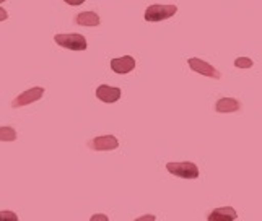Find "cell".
<instances>
[{
	"label": "cell",
	"instance_id": "5b68a950",
	"mask_svg": "<svg viewBox=\"0 0 262 221\" xmlns=\"http://www.w3.org/2000/svg\"><path fill=\"white\" fill-rule=\"evenodd\" d=\"M86 145H88V148L93 151H111L119 146V140H117L114 135H101V137L93 138V140H90Z\"/></svg>",
	"mask_w": 262,
	"mask_h": 221
},
{
	"label": "cell",
	"instance_id": "8fae6325",
	"mask_svg": "<svg viewBox=\"0 0 262 221\" xmlns=\"http://www.w3.org/2000/svg\"><path fill=\"white\" fill-rule=\"evenodd\" d=\"M75 23L80 26H98L101 20L95 12H83L75 16Z\"/></svg>",
	"mask_w": 262,
	"mask_h": 221
},
{
	"label": "cell",
	"instance_id": "277c9868",
	"mask_svg": "<svg viewBox=\"0 0 262 221\" xmlns=\"http://www.w3.org/2000/svg\"><path fill=\"white\" fill-rule=\"evenodd\" d=\"M189 67H191L192 72H197L201 73L204 77H209V78H213V80H220L222 78V73L216 70L213 65H210L209 62H205L202 59H197V57H192L187 60Z\"/></svg>",
	"mask_w": 262,
	"mask_h": 221
},
{
	"label": "cell",
	"instance_id": "30bf717a",
	"mask_svg": "<svg viewBox=\"0 0 262 221\" xmlns=\"http://www.w3.org/2000/svg\"><path fill=\"white\" fill-rule=\"evenodd\" d=\"M239 109H241V103L234 98H220L215 104V110L220 114L238 113Z\"/></svg>",
	"mask_w": 262,
	"mask_h": 221
},
{
	"label": "cell",
	"instance_id": "2e32d148",
	"mask_svg": "<svg viewBox=\"0 0 262 221\" xmlns=\"http://www.w3.org/2000/svg\"><path fill=\"white\" fill-rule=\"evenodd\" d=\"M134 221H157V216L155 215H143V216L134 219Z\"/></svg>",
	"mask_w": 262,
	"mask_h": 221
},
{
	"label": "cell",
	"instance_id": "9a60e30c",
	"mask_svg": "<svg viewBox=\"0 0 262 221\" xmlns=\"http://www.w3.org/2000/svg\"><path fill=\"white\" fill-rule=\"evenodd\" d=\"M90 221H110V218H107L106 215H103V213H96V215H93L92 218H90Z\"/></svg>",
	"mask_w": 262,
	"mask_h": 221
},
{
	"label": "cell",
	"instance_id": "ba28073f",
	"mask_svg": "<svg viewBox=\"0 0 262 221\" xmlns=\"http://www.w3.org/2000/svg\"><path fill=\"white\" fill-rule=\"evenodd\" d=\"M236 218L238 213L233 207H219L210 211L209 216H207V221H234Z\"/></svg>",
	"mask_w": 262,
	"mask_h": 221
},
{
	"label": "cell",
	"instance_id": "52a82bcc",
	"mask_svg": "<svg viewBox=\"0 0 262 221\" xmlns=\"http://www.w3.org/2000/svg\"><path fill=\"white\" fill-rule=\"evenodd\" d=\"M96 98L103 103H116L121 98V88H114L110 85H99L96 88Z\"/></svg>",
	"mask_w": 262,
	"mask_h": 221
},
{
	"label": "cell",
	"instance_id": "3957f363",
	"mask_svg": "<svg viewBox=\"0 0 262 221\" xmlns=\"http://www.w3.org/2000/svg\"><path fill=\"white\" fill-rule=\"evenodd\" d=\"M178 7L176 5H160L153 4L145 10V20L147 21H163L168 20L173 15H176Z\"/></svg>",
	"mask_w": 262,
	"mask_h": 221
},
{
	"label": "cell",
	"instance_id": "5bb4252c",
	"mask_svg": "<svg viewBox=\"0 0 262 221\" xmlns=\"http://www.w3.org/2000/svg\"><path fill=\"white\" fill-rule=\"evenodd\" d=\"M0 221H18V216L12 210H2L0 211Z\"/></svg>",
	"mask_w": 262,
	"mask_h": 221
},
{
	"label": "cell",
	"instance_id": "d6986e66",
	"mask_svg": "<svg viewBox=\"0 0 262 221\" xmlns=\"http://www.w3.org/2000/svg\"><path fill=\"white\" fill-rule=\"evenodd\" d=\"M2 2H5V0H0V4H2Z\"/></svg>",
	"mask_w": 262,
	"mask_h": 221
},
{
	"label": "cell",
	"instance_id": "8992f818",
	"mask_svg": "<svg viewBox=\"0 0 262 221\" xmlns=\"http://www.w3.org/2000/svg\"><path fill=\"white\" fill-rule=\"evenodd\" d=\"M42 95H44V88H41V86H34L31 90H26L12 101V107H23L31 103H36V101H39L42 98Z\"/></svg>",
	"mask_w": 262,
	"mask_h": 221
},
{
	"label": "cell",
	"instance_id": "6da1fadb",
	"mask_svg": "<svg viewBox=\"0 0 262 221\" xmlns=\"http://www.w3.org/2000/svg\"><path fill=\"white\" fill-rule=\"evenodd\" d=\"M54 41H56L60 48H66V49H70V51H85L88 48L85 36L77 34V33L56 34V36H54Z\"/></svg>",
	"mask_w": 262,
	"mask_h": 221
},
{
	"label": "cell",
	"instance_id": "9c48e42d",
	"mask_svg": "<svg viewBox=\"0 0 262 221\" xmlns=\"http://www.w3.org/2000/svg\"><path fill=\"white\" fill-rule=\"evenodd\" d=\"M111 69L113 72L119 73V75H125V73H129L135 69V59L132 55H124V57H119V59H113Z\"/></svg>",
	"mask_w": 262,
	"mask_h": 221
},
{
	"label": "cell",
	"instance_id": "4fadbf2b",
	"mask_svg": "<svg viewBox=\"0 0 262 221\" xmlns=\"http://www.w3.org/2000/svg\"><path fill=\"white\" fill-rule=\"evenodd\" d=\"M252 65H254V62H252L249 57H238L234 60V67L236 69H251Z\"/></svg>",
	"mask_w": 262,
	"mask_h": 221
},
{
	"label": "cell",
	"instance_id": "7a4b0ae2",
	"mask_svg": "<svg viewBox=\"0 0 262 221\" xmlns=\"http://www.w3.org/2000/svg\"><path fill=\"white\" fill-rule=\"evenodd\" d=\"M166 171L181 179H197L199 178V168L197 164L191 161H183V163H168Z\"/></svg>",
	"mask_w": 262,
	"mask_h": 221
},
{
	"label": "cell",
	"instance_id": "ac0fdd59",
	"mask_svg": "<svg viewBox=\"0 0 262 221\" xmlns=\"http://www.w3.org/2000/svg\"><path fill=\"white\" fill-rule=\"evenodd\" d=\"M8 18V13H7V10H4V8H0V21H5Z\"/></svg>",
	"mask_w": 262,
	"mask_h": 221
},
{
	"label": "cell",
	"instance_id": "e0dca14e",
	"mask_svg": "<svg viewBox=\"0 0 262 221\" xmlns=\"http://www.w3.org/2000/svg\"><path fill=\"white\" fill-rule=\"evenodd\" d=\"M66 4H69V5H82L85 0H64Z\"/></svg>",
	"mask_w": 262,
	"mask_h": 221
},
{
	"label": "cell",
	"instance_id": "7c38bea8",
	"mask_svg": "<svg viewBox=\"0 0 262 221\" xmlns=\"http://www.w3.org/2000/svg\"><path fill=\"white\" fill-rule=\"evenodd\" d=\"M16 132L12 127H0V142H15Z\"/></svg>",
	"mask_w": 262,
	"mask_h": 221
}]
</instances>
